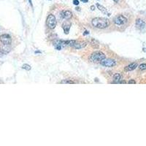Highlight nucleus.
Masks as SVG:
<instances>
[{
	"label": "nucleus",
	"mask_w": 146,
	"mask_h": 146,
	"mask_svg": "<svg viewBox=\"0 0 146 146\" xmlns=\"http://www.w3.org/2000/svg\"><path fill=\"white\" fill-rule=\"evenodd\" d=\"M89 34V31H85V32L83 33V34H84V35H86V34Z\"/></svg>",
	"instance_id": "obj_23"
},
{
	"label": "nucleus",
	"mask_w": 146,
	"mask_h": 146,
	"mask_svg": "<svg viewBox=\"0 0 146 146\" xmlns=\"http://www.w3.org/2000/svg\"><path fill=\"white\" fill-rule=\"evenodd\" d=\"M86 45H87L86 42H76L73 47H74L75 49H81V48L86 47Z\"/></svg>",
	"instance_id": "obj_10"
},
{
	"label": "nucleus",
	"mask_w": 146,
	"mask_h": 146,
	"mask_svg": "<svg viewBox=\"0 0 146 146\" xmlns=\"http://www.w3.org/2000/svg\"><path fill=\"white\" fill-rule=\"evenodd\" d=\"M137 67V63H132V64H130L129 65L126 66L124 69L126 72H130V71H132L134 69H135Z\"/></svg>",
	"instance_id": "obj_11"
},
{
	"label": "nucleus",
	"mask_w": 146,
	"mask_h": 146,
	"mask_svg": "<svg viewBox=\"0 0 146 146\" xmlns=\"http://www.w3.org/2000/svg\"><path fill=\"white\" fill-rule=\"evenodd\" d=\"M128 83H129V84H135V83H136V81L134 80H130L128 82Z\"/></svg>",
	"instance_id": "obj_19"
},
{
	"label": "nucleus",
	"mask_w": 146,
	"mask_h": 146,
	"mask_svg": "<svg viewBox=\"0 0 146 146\" xmlns=\"http://www.w3.org/2000/svg\"><path fill=\"white\" fill-rule=\"evenodd\" d=\"M70 26H71V23L69 22V21H65L62 24V28L64 29V31L66 34H69V29H70Z\"/></svg>",
	"instance_id": "obj_9"
},
{
	"label": "nucleus",
	"mask_w": 146,
	"mask_h": 146,
	"mask_svg": "<svg viewBox=\"0 0 146 146\" xmlns=\"http://www.w3.org/2000/svg\"><path fill=\"white\" fill-rule=\"evenodd\" d=\"M100 64L102 66H104V67H114L116 64V62L115 60L111 59V58H104L100 62Z\"/></svg>",
	"instance_id": "obj_4"
},
{
	"label": "nucleus",
	"mask_w": 146,
	"mask_h": 146,
	"mask_svg": "<svg viewBox=\"0 0 146 146\" xmlns=\"http://www.w3.org/2000/svg\"><path fill=\"white\" fill-rule=\"evenodd\" d=\"M22 69L29 71V70H31V67L30 65H29V64H23V65L22 66Z\"/></svg>",
	"instance_id": "obj_16"
},
{
	"label": "nucleus",
	"mask_w": 146,
	"mask_h": 146,
	"mask_svg": "<svg viewBox=\"0 0 146 146\" xmlns=\"http://www.w3.org/2000/svg\"><path fill=\"white\" fill-rule=\"evenodd\" d=\"M105 58V54L101 51H96L89 56V59L93 63H100L103 59Z\"/></svg>",
	"instance_id": "obj_2"
},
{
	"label": "nucleus",
	"mask_w": 146,
	"mask_h": 146,
	"mask_svg": "<svg viewBox=\"0 0 146 146\" xmlns=\"http://www.w3.org/2000/svg\"><path fill=\"white\" fill-rule=\"evenodd\" d=\"M96 7H97V8H98L102 13H103L104 14H107L108 16H110V15L109 13H107V9L104 7H103L102 5H99V3H96Z\"/></svg>",
	"instance_id": "obj_13"
},
{
	"label": "nucleus",
	"mask_w": 146,
	"mask_h": 146,
	"mask_svg": "<svg viewBox=\"0 0 146 146\" xmlns=\"http://www.w3.org/2000/svg\"><path fill=\"white\" fill-rule=\"evenodd\" d=\"M80 1H81L82 2H83V3H86V2H89V0H80Z\"/></svg>",
	"instance_id": "obj_20"
},
{
	"label": "nucleus",
	"mask_w": 146,
	"mask_h": 146,
	"mask_svg": "<svg viewBox=\"0 0 146 146\" xmlns=\"http://www.w3.org/2000/svg\"><path fill=\"white\" fill-rule=\"evenodd\" d=\"M46 24L49 29H55V27L56 26V19L53 14H51L47 16L46 20Z\"/></svg>",
	"instance_id": "obj_3"
},
{
	"label": "nucleus",
	"mask_w": 146,
	"mask_h": 146,
	"mask_svg": "<svg viewBox=\"0 0 146 146\" xmlns=\"http://www.w3.org/2000/svg\"><path fill=\"white\" fill-rule=\"evenodd\" d=\"M79 1L78 0H73V4H74L75 5H79Z\"/></svg>",
	"instance_id": "obj_18"
},
{
	"label": "nucleus",
	"mask_w": 146,
	"mask_h": 146,
	"mask_svg": "<svg viewBox=\"0 0 146 146\" xmlns=\"http://www.w3.org/2000/svg\"><path fill=\"white\" fill-rule=\"evenodd\" d=\"M61 83H66V84H75L76 83L75 81H72V80H62L61 82Z\"/></svg>",
	"instance_id": "obj_15"
},
{
	"label": "nucleus",
	"mask_w": 146,
	"mask_h": 146,
	"mask_svg": "<svg viewBox=\"0 0 146 146\" xmlns=\"http://www.w3.org/2000/svg\"><path fill=\"white\" fill-rule=\"evenodd\" d=\"M76 10H80V8H79V7H76Z\"/></svg>",
	"instance_id": "obj_26"
},
{
	"label": "nucleus",
	"mask_w": 146,
	"mask_h": 146,
	"mask_svg": "<svg viewBox=\"0 0 146 146\" xmlns=\"http://www.w3.org/2000/svg\"><path fill=\"white\" fill-rule=\"evenodd\" d=\"M91 10H95V7H94V6H91Z\"/></svg>",
	"instance_id": "obj_24"
},
{
	"label": "nucleus",
	"mask_w": 146,
	"mask_h": 146,
	"mask_svg": "<svg viewBox=\"0 0 146 146\" xmlns=\"http://www.w3.org/2000/svg\"><path fill=\"white\" fill-rule=\"evenodd\" d=\"M0 41L4 45H10L12 42V39L9 34H5L0 36Z\"/></svg>",
	"instance_id": "obj_6"
},
{
	"label": "nucleus",
	"mask_w": 146,
	"mask_h": 146,
	"mask_svg": "<svg viewBox=\"0 0 146 146\" xmlns=\"http://www.w3.org/2000/svg\"><path fill=\"white\" fill-rule=\"evenodd\" d=\"M91 23L95 28L103 29L110 26V21L107 18H95L92 20Z\"/></svg>",
	"instance_id": "obj_1"
},
{
	"label": "nucleus",
	"mask_w": 146,
	"mask_h": 146,
	"mask_svg": "<svg viewBox=\"0 0 146 146\" xmlns=\"http://www.w3.org/2000/svg\"><path fill=\"white\" fill-rule=\"evenodd\" d=\"M126 22H127V18L122 15L118 16L114 18V23L118 26L124 25V24H125Z\"/></svg>",
	"instance_id": "obj_5"
},
{
	"label": "nucleus",
	"mask_w": 146,
	"mask_h": 146,
	"mask_svg": "<svg viewBox=\"0 0 146 146\" xmlns=\"http://www.w3.org/2000/svg\"><path fill=\"white\" fill-rule=\"evenodd\" d=\"M139 68H140V69H141V70H145V69H146V64H141L139 66Z\"/></svg>",
	"instance_id": "obj_17"
},
{
	"label": "nucleus",
	"mask_w": 146,
	"mask_h": 146,
	"mask_svg": "<svg viewBox=\"0 0 146 146\" xmlns=\"http://www.w3.org/2000/svg\"><path fill=\"white\" fill-rule=\"evenodd\" d=\"M113 1H114L115 2H116V3H117V2H118V0H113Z\"/></svg>",
	"instance_id": "obj_25"
},
{
	"label": "nucleus",
	"mask_w": 146,
	"mask_h": 146,
	"mask_svg": "<svg viewBox=\"0 0 146 146\" xmlns=\"http://www.w3.org/2000/svg\"><path fill=\"white\" fill-rule=\"evenodd\" d=\"M121 78H122V76H121L120 74H119V73H116V74H115L113 75L114 81L113 82V83H119V82L121 80Z\"/></svg>",
	"instance_id": "obj_12"
},
{
	"label": "nucleus",
	"mask_w": 146,
	"mask_h": 146,
	"mask_svg": "<svg viewBox=\"0 0 146 146\" xmlns=\"http://www.w3.org/2000/svg\"><path fill=\"white\" fill-rule=\"evenodd\" d=\"M119 83H120V84H122V83L125 84V83H126V81H124V80H123V81H120Z\"/></svg>",
	"instance_id": "obj_21"
},
{
	"label": "nucleus",
	"mask_w": 146,
	"mask_h": 146,
	"mask_svg": "<svg viewBox=\"0 0 146 146\" xmlns=\"http://www.w3.org/2000/svg\"><path fill=\"white\" fill-rule=\"evenodd\" d=\"M61 16L66 20H69L72 18V13L70 10H63L61 13Z\"/></svg>",
	"instance_id": "obj_7"
},
{
	"label": "nucleus",
	"mask_w": 146,
	"mask_h": 146,
	"mask_svg": "<svg viewBox=\"0 0 146 146\" xmlns=\"http://www.w3.org/2000/svg\"><path fill=\"white\" fill-rule=\"evenodd\" d=\"M29 4H30V5L33 7V5H32V2H31V0H29Z\"/></svg>",
	"instance_id": "obj_22"
},
{
	"label": "nucleus",
	"mask_w": 146,
	"mask_h": 146,
	"mask_svg": "<svg viewBox=\"0 0 146 146\" xmlns=\"http://www.w3.org/2000/svg\"><path fill=\"white\" fill-rule=\"evenodd\" d=\"M91 45L93 47H94V48H98L99 47V43H98V42H97L96 40H94V39H92L91 40Z\"/></svg>",
	"instance_id": "obj_14"
},
{
	"label": "nucleus",
	"mask_w": 146,
	"mask_h": 146,
	"mask_svg": "<svg viewBox=\"0 0 146 146\" xmlns=\"http://www.w3.org/2000/svg\"><path fill=\"white\" fill-rule=\"evenodd\" d=\"M136 26L138 29H143L145 27V23L144 21H142V19H137L136 21Z\"/></svg>",
	"instance_id": "obj_8"
}]
</instances>
